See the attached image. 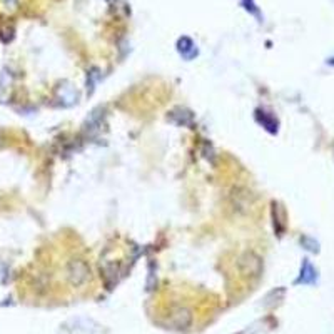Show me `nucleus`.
Instances as JSON below:
<instances>
[{
	"mask_svg": "<svg viewBox=\"0 0 334 334\" xmlns=\"http://www.w3.org/2000/svg\"><path fill=\"white\" fill-rule=\"evenodd\" d=\"M239 272L244 278H258L261 271H263V259H261L256 252L247 251L239 258Z\"/></svg>",
	"mask_w": 334,
	"mask_h": 334,
	"instance_id": "2",
	"label": "nucleus"
},
{
	"mask_svg": "<svg viewBox=\"0 0 334 334\" xmlns=\"http://www.w3.org/2000/svg\"><path fill=\"white\" fill-rule=\"evenodd\" d=\"M101 271L106 278L107 284H110V281H114L117 278V266L114 263H106L104 266H101Z\"/></svg>",
	"mask_w": 334,
	"mask_h": 334,
	"instance_id": "9",
	"label": "nucleus"
},
{
	"mask_svg": "<svg viewBox=\"0 0 334 334\" xmlns=\"http://www.w3.org/2000/svg\"><path fill=\"white\" fill-rule=\"evenodd\" d=\"M178 52L181 54V57L184 58V61H192V58L198 57L199 54V50L198 47H195V44L191 37H187V35H182L179 37V41H178Z\"/></svg>",
	"mask_w": 334,
	"mask_h": 334,
	"instance_id": "5",
	"label": "nucleus"
},
{
	"mask_svg": "<svg viewBox=\"0 0 334 334\" xmlns=\"http://www.w3.org/2000/svg\"><path fill=\"white\" fill-rule=\"evenodd\" d=\"M4 4L7 5V7H10V9H15L17 4H18V0H4Z\"/></svg>",
	"mask_w": 334,
	"mask_h": 334,
	"instance_id": "14",
	"label": "nucleus"
},
{
	"mask_svg": "<svg viewBox=\"0 0 334 334\" xmlns=\"http://www.w3.org/2000/svg\"><path fill=\"white\" fill-rule=\"evenodd\" d=\"M169 121L178 124V126H192L194 114L189 109L184 107H175L169 112Z\"/></svg>",
	"mask_w": 334,
	"mask_h": 334,
	"instance_id": "6",
	"label": "nucleus"
},
{
	"mask_svg": "<svg viewBox=\"0 0 334 334\" xmlns=\"http://www.w3.org/2000/svg\"><path fill=\"white\" fill-rule=\"evenodd\" d=\"M252 194L251 191H247L244 187H234L232 192H231V202H232V207L235 211L239 212H246L249 207L252 206Z\"/></svg>",
	"mask_w": 334,
	"mask_h": 334,
	"instance_id": "3",
	"label": "nucleus"
},
{
	"mask_svg": "<svg viewBox=\"0 0 334 334\" xmlns=\"http://www.w3.org/2000/svg\"><path fill=\"white\" fill-rule=\"evenodd\" d=\"M102 115H104V109L102 107H97L94 109L90 115L87 117L86 124H84V129L89 130V132H92V130H97L101 126V121H102Z\"/></svg>",
	"mask_w": 334,
	"mask_h": 334,
	"instance_id": "8",
	"label": "nucleus"
},
{
	"mask_svg": "<svg viewBox=\"0 0 334 334\" xmlns=\"http://www.w3.org/2000/svg\"><path fill=\"white\" fill-rule=\"evenodd\" d=\"M65 272H67L69 283L74 287H81L82 284H86L89 281V276H90L89 266L84 263L82 259H70Z\"/></svg>",
	"mask_w": 334,
	"mask_h": 334,
	"instance_id": "1",
	"label": "nucleus"
},
{
	"mask_svg": "<svg viewBox=\"0 0 334 334\" xmlns=\"http://www.w3.org/2000/svg\"><path fill=\"white\" fill-rule=\"evenodd\" d=\"M167 323L174 326L175 329H187L192 324V312L187 307H175V309L169 314Z\"/></svg>",
	"mask_w": 334,
	"mask_h": 334,
	"instance_id": "4",
	"label": "nucleus"
},
{
	"mask_svg": "<svg viewBox=\"0 0 334 334\" xmlns=\"http://www.w3.org/2000/svg\"><path fill=\"white\" fill-rule=\"evenodd\" d=\"M312 278H314V269L311 267V264L307 263V261H304V264H303V272H301L299 283H309V281H312Z\"/></svg>",
	"mask_w": 334,
	"mask_h": 334,
	"instance_id": "12",
	"label": "nucleus"
},
{
	"mask_svg": "<svg viewBox=\"0 0 334 334\" xmlns=\"http://www.w3.org/2000/svg\"><path fill=\"white\" fill-rule=\"evenodd\" d=\"M99 69H92L89 72V75H87V90H89V95L94 92V89H95V84L97 81H99Z\"/></svg>",
	"mask_w": 334,
	"mask_h": 334,
	"instance_id": "11",
	"label": "nucleus"
},
{
	"mask_svg": "<svg viewBox=\"0 0 334 334\" xmlns=\"http://www.w3.org/2000/svg\"><path fill=\"white\" fill-rule=\"evenodd\" d=\"M256 121L266 130H269L271 134H276L278 132V121H276V117H272L269 112H266V110H263V109H258L256 110Z\"/></svg>",
	"mask_w": 334,
	"mask_h": 334,
	"instance_id": "7",
	"label": "nucleus"
},
{
	"mask_svg": "<svg viewBox=\"0 0 334 334\" xmlns=\"http://www.w3.org/2000/svg\"><path fill=\"white\" fill-rule=\"evenodd\" d=\"M241 5L244 7V10L249 12V14L256 17L259 22H263V15H261L259 9L256 7V4H254V0H241Z\"/></svg>",
	"mask_w": 334,
	"mask_h": 334,
	"instance_id": "10",
	"label": "nucleus"
},
{
	"mask_svg": "<svg viewBox=\"0 0 334 334\" xmlns=\"http://www.w3.org/2000/svg\"><path fill=\"white\" fill-rule=\"evenodd\" d=\"M61 94H62V99H67L70 102H74L77 99V94L74 92V89H72V87H62Z\"/></svg>",
	"mask_w": 334,
	"mask_h": 334,
	"instance_id": "13",
	"label": "nucleus"
}]
</instances>
